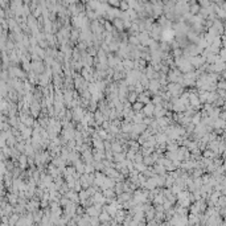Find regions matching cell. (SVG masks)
<instances>
[{"mask_svg": "<svg viewBox=\"0 0 226 226\" xmlns=\"http://www.w3.org/2000/svg\"><path fill=\"white\" fill-rule=\"evenodd\" d=\"M78 36H81L80 32H78L77 29H74V31H72V33H70V40H72V41H77Z\"/></svg>", "mask_w": 226, "mask_h": 226, "instance_id": "d6986e66", "label": "cell"}, {"mask_svg": "<svg viewBox=\"0 0 226 226\" xmlns=\"http://www.w3.org/2000/svg\"><path fill=\"white\" fill-rule=\"evenodd\" d=\"M164 115H167V108L163 106V103L156 105V106H155V113H154V116L157 119V118H161V116H164Z\"/></svg>", "mask_w": 226, "mask_h": 226, "instance_id": "3957f363", "label": "cell"}, {"mask_svg": "<svg viewBox=\"0 0 226 226\" xmlns=\"http://www.w3.org/2000/svg\"><path fill=\"white\" fill-rule=\"evenodd\" d=\"M119 8H120V11H122V12H127V11L130 10V4H128L127 0H122V1H120Z\"/></svg>", "mask_w": 226, "mask_h": 226, "instance_id": "5bb4252c", "label": "cell"}, {"mask_svg": "<svg viewBox=\"0 0 226 226\" xmlns=\"http://www.w3.org/2000/svg\"><path fill=\"white\" fill-rule=\"evenodd\" d=\"M148 89L151 90L154 94H157L160 91V89H161V83H160V81L159 80H155V78H152V80H149V86H148Z\"/></svg>", "mask_w": 226, "mask_h": 226, "instance_id": "7a4b0ae2", "label": "cell"}, {"mask_svg": "<svg viewBox=\"0 0 226 226\" xmlns=\"http://www.w3.org/2000/svg\"><path fill=\"white\" fill-rule=\"evenodd\" d=\"M113 24H114V28H115L116 31H123V29H126L124 28V20H123L122 17H115Z\"/></svg>", "mask_w": 226, "mask_h": 226, "instance_id": "52a82bcc", "label": "cell"}, {"mask_svg": "<svg viewBox=\"0 0 226 226\" xmlns=\"http://www.w3.org/2000/svg\"><path fill=\"white\" fill-rule=\"evenodd\" d=\"M93 146H94V148H97L98 151H106V147H105V140L101 139V138L93 139Z\"/></svg>", "mask_w": 226, "mask_h": 226, "instance_id": "8992f818", "label": "cell"}, {"mask_svg": "<svg viewBox=\"0 0 226 226\" xmlns=\"http://www.w3.org/2000/svg\"><path fill=\"white\" fill-rule=\"evenodd\" d=\"M146 105L143 103V102L140 101H136L135 103H132V110L134 111H143V108H144Z\"/></svg>", "mask_w": 226, "mask_h": 226, "instance_id": "4fadbf2b", "label": "cell"}, {"mask_svg": "<svg viewBox=\"0 0 226 226\" xmlns=\"http://www.w3.org/2000/svg\"><path fill=\"white\" fill-rule=\"evenodd\" d=\"M45 69H46V65L42 62V60H36V61H32V70L36 73L37 75L39 74H42L45 73Z\"/></svg>", "mask_w": 226, "mask_h": 226, "instance_id": "6da1fadb", "label": "cell"}, {"mask_svg": "<svg viewBox=\"0 0 226 226\" xmlns=\"http://www.w3.org/2000/svg\"><path fill=\"white\" fill-rule=\"evenodd\" d=\"M155 106L156 105L155 103H152V101L149 102V103H147L146 106H144V108H143V113H144V115L146 116H154V113H155Z\"/></svg>", "mask_w": 226, "mask_h": 226, "instance_id": "277c9868", "label": "cell"}, {"mask_svg": "<svg viewBox=\"0 0 226 226\" xmlns=\"http://www.w3.org/2000/svg\"><path fill=\"white\" fill-rule=\"evenodd\" d=\"M200 3H201L202 7H208L209 5V0H200Z\"/></svg>", "mask_w": 226, "mask_h": 226, "instance_id": "7402d4cb", "label": "cell"}, {"mask_svg": "<svg viewBox=\"0 0 226 226\" xmlns=\"http://www.w3.org/2000/svg\"><path fill=\"white\" fill-rule=\"evenodd\" d=\"M107 1H108V4L113 5V7H119L122 0H107Z\"/></svg>", "mask_w": 226, "mask_h": 226, "instance_id": "ffe728a7", "label": "cell"}, {"mask_svg": "<svg viewBox=\"0 0 226 226\" xmlns=\"http://www.w3.org/2000/svg\"><path fill=\"white\" fill-rule=\"evenodd\" d=\"M78 195H80V202H81V204H82V202H85L86 200H89L90 197H91L87 189H82V190H80V192H78Z\"/></svg>", "mask_w": 226, "mask_h": 226, "instance_id": "ba28073f", "label": "cell"}, {"mask_svg": "<svg viewBox=\"0 0 226 226\" xmlns=\"http://www.w3.org/2000/svg\"><path fill=\"white\" fill-rule=\"evenodd\" d=\"M144 73L147 74V77H148L149 80H152L156 72H155V69H154V66H152V65H147V67L144 69Z\"/></svg>", "mask_w": 226, "mask_h": 226, "instance_id": "8fae6325", "label": "cell"}, {"mask_svg": "<svg viewBox=\"0 0 226 226\" xmlns=\"http://www.w3.org/2000/svg\"><path fill=\"white\" fill-rule=\"evenodd\" d=\"M173 54H175V57H181L183 50H181L180 48H175V49H173Z\"/></svg>", "mask_w": 226, "mask_h": 226, "instance_id": "44dd1931", "label": "cell"}, {"mask_svg": "<svg viewBox=\"0 0 226 226\" xmlns=\"http://www.w3.org/2000/svg\"><path fill=\"white\" fill-rule=\"evenodd\" d=\"M138 98H139V94L135 91V90H132V91H128L127 101L130 102V103H135V102L138 101Z\"/></svg>", "mask_w": 226, "mask_h": 226, "instance_id": "9c48e42d", "label": "cell"}, {"mask_svg": "<svg viewBox=\"0 0 226 226\" xmlns=\"http://www.w3.org/2000/svg\"><path fill=\"white\" fill-rule=\"evenodd\" d=\"M135 168H136L139 172H142V173H143L147 168H148V165H147V164H144V163L142 161V163H135Z\"/></svg>", "mask_w": 226, "mask_h": 226, "instance_id": "2e32d148", "label": "cell"}, {"mask_svg": "<svg viewBox=\"0 0 226 226\" xmlns=\"http://www.w3.org/2000/svg\"><path fill=\"white\" fill-rule=\"evenodd\" d=\"M189 10H190V13H192V15H197L198 12H201V5H198V4H192Z\"/></svg>", "mask_w": 226, "mask_h": 226, "instance_id": "9a60e30c", "label": "cell"}, {"mask_svg": "<svg viewBox=\"0 0 226 226\" xmlns=\"http://www.w3.org/2000/svg\"><path fill=\"white\" fill-rule=\"evenodd\" d=\"M214 156H216V152L213 149H205L204 151V157H206V159H213Z\"/></svg>", "mask_w": 226, "mask_h": 226, "instance_id": "e0dca14e", "label": "cell"}, {"mask_svg": "<svg viewBox=\"0 0 226 226\" xmlns=\"http://www.w3.org/2000/svg\"><path fill=\"white\" fill-rule=\"evenodd\" d=\"M138 101H140V102H143L144 105H147V103H149V102H151V95H148V94H146L144 91H143L142 94H139V98H138Z\"/></svg>", "mask_w": 226, "mask_h": 226, "instance_id": "30bf717a", "label": "cell"}, {"mask_svg": "<svg viewBox=\"0 0 226 226\" xmlns=\"http://www.w3.org/2000/svg\"><path fill=\"white\" fill-rule=\"evenodd\" d=\"M17 160H19V167H20V168H21V169L27 168V167L29 165V164H28L29 156H28L27 154H25V152H24V154H21V155H20V156H19V159H17Z\"/></svg>", "mask_w": 226, "mask_h": 226, "instance_id": "5b68a950", "label": "cell"}, {"mask_svg": "<svg viewBox=\"0 0 226 226\" xmlns=\"http://www.w3.org/2000/svg\"><path fill=\"white\" fill-rule=\"evenodd\" d=\"M160 50L165 52V53H169V50H171V44H169L168 41H163V42L160 44Z\"/></svg>", "mask_w": 226, "mask_h": 226, "instance_id": "7c38bea8", "label": "cell"}, {"mask_svg": "<svg viewBox=\"0 0 226 226\" xmlns=\"http://www.w3.org/2000/svg\"><path fill=\"white\" fill-rule=\"evenodd\" d=\"M192 123H193V124H195V126L200 124V123H201V114L197 113L195 116H192Z\"/></svg>", "mask_w": 226, "mask_h": 226, "instance_id": "ac0fdd59", "label": "cell"}]
</instances>
